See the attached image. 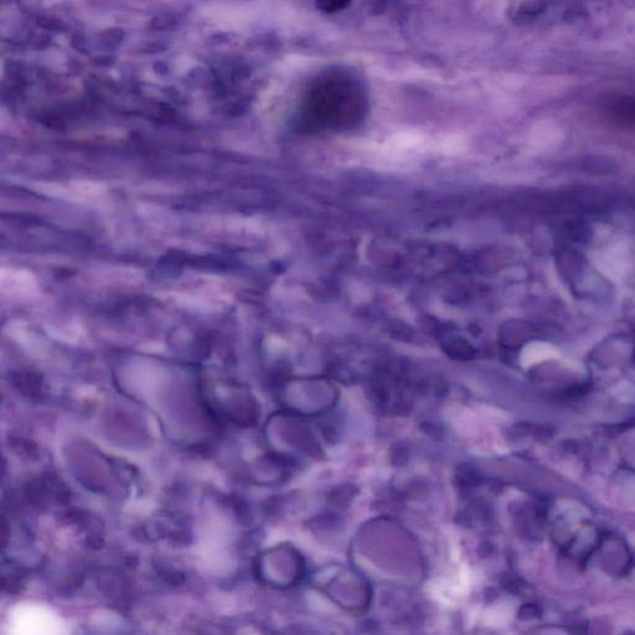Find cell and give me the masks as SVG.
<instances>
[{"label": "cell", "instance_id": "cell-1", "mask_svg": "<svg viewBox=\"0 0 635 635\" xmlns=\"http://www.w3.org/2000/svg\"><path fill=\"white\" fill-rule=\"evenodd\" d=\"M314 99L315 114L319 116V119L327 123H346L358 115L361 109V98L358 97V93L354 86H350L346 83H330L326 87L320 86L316 93Z\"/></svg>", "mask_w": 635, "mask_h": 635}, {"label": "cell", "instance_id": "cell-3", "mask_svg": "<svg viewBox=\"0 0 635 635\" xmlns=\"http://www.w3.org/2000/svg\"><path fill=\"white\" fill-rule=\"evenodd\" d=\"M559 357V351L546 342H533L529 346L526 351H523L522 362L523 366L530 367L532 364H538V362L549 359H555Z\"/></svg>", "mask_w": 635, "mask_h": 635}, {"label": "cell", "instance_id": "cell-2", "mask_svg": "<svg viewBox=\"0 0 635 635\" xmlns=\"http://www.w3.org/2000/svg\"><path fill=\"white\" fill-rule=\"evenodd\" d=\"M602 113L613 126L622 129H635V96H610L604 99Z\"/></svg>", "mask_w": 635, "mask_h": 635}]
</instances>
